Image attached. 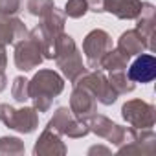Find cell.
Listing matches in <instances>:
<instances>
[{"label":"cell","instance_id":"6da1fadb","mask_svg":"<svg viewBox=\"0 0 156 156\" xmlns=\"http://www.w3.org/2000/svg\"><path fill=\"white\" fill-rule=\"evenodd\" d=\"M154 75H156V61L152 55L138 57L129 70V77L138 83H149L154 79Z\"/></svg>","mask_w":156,"mask_h":156}]
</instances>
